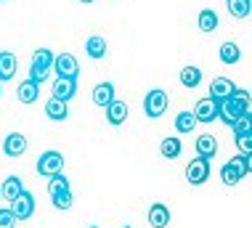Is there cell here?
<instances>
[{"mask_svg":"<svg viewBox=\"0 0 252 228\" xmlns=\"http://www.w3.org/2000/svg\"><path fill=\"white\" fill-rule=\"evenodd\" d=\"M244 114H250V91L236 88V91L220 103V109H218V120L226 122V125L231 128V125H234L239 117H244Z\"/></svg>","mask_w":252,"mask_h":228,"instance_id":"cell-1","label":"cell"},{"mask_svg":"<svg viewBox=\"0 0 252 228\" xmlns=\"http://www.w3.org/2000/svg\"><path fill=\"white\" fill-rule=\"evenodd\" d=\"M61 191H69V178H64V172H56V175L48 178V194H61Z\"/></svg>","mask_w":252,"mask_h":228,"instance_id":"cell-27","label":"cell"},{"mask_svg":"<svg viewBox=\"0 0 252 228\" xmlns=\"http://www.w3.org/2000/svg\"><path fill=\"white\" fill-rule=\"evenodd\" d=\"M226 8H228L231 16L247 19L250 16V0H226Z\"/></svg>","mask_w":252,"mask_h":228,"instance_id":"cell-26","label":"cell"},{"mask_svg":"<svg viewBox=\"0 0 252 228\" xmlns=\"http://www.w3.org/2000/svg\"><path fill=\"white\" fill-rule=\"evenodd\" d=\"M24 191V183H22V178H16V175H11V178H5L3 181V189H0V196L3 199H8V202H13L19 194Z\"/></svg>","mask_w":252,"mask_h":228,"instance_id":"cell-21","label":"cell"},{"mask_svg":"<svg viewBox=\"0 0 252 228\" xmlns=\"http://www.w3.org/2000/svg\"><path fill=\"white\" fill-rule=\"evenodd\" d=\"M0 91H3V88H0Z\"/></svg>","mask_w":252,"mask_h":228,"instance_id":"cell-38","label":"cell"},{"mask_svg":"<svg viewBox=\"0 0 252 228\" xmlns=\"http://www.w3.org/2000/svg\"><path fill=\"white\" fill-rule=\"evenodd\" d=\"M37 96H40V85L37 82H32L30 77H27L24 82H19V88H16V98L22 101V103H35L37 101Z\"/></svg>","mask_w":252,"mask_h":228,"instance_id":"cell-14","label":"cell"},{"mask_svg":"<svg viewBox=\"0 0 252 228\" xmlns=\"http://www.w3.org/2000/svg\"><path fill=\"white\" fill-rule=\"evenodd\" d=\"M16 74V56L11 51H0V82H8Z\"/></svg>","mask_w":252,"mask_h":228,"instance_id":"cell-17","label":"cell"},{"mask_svg":"<svg viewBox=\"0 0 252 228\" xmlns=\"http://www.w3.org/2000/svg\"><path fill=\"white\" fill-rule=\"evenodd\" d=\"M234 91H236V85L228 77H215L213 82H210V96L207 98H213L215 103H223Z\"/></svg>","mask_w":252,"mask_h":228,"instance_id":"cell-9","label":"cell"},{"mask_svg":"<svg viewBox=\"0 0 252 228\" xmlns=\"http://www.w3.org/2000/svg\"><path fill=\"white\" fill-rule=\"evenodd\" d=\"M149 226H152V228H167L170 226V210H167V204L157 202V204L149 207Z\"/></svg>","mask_w":252,"mask_h":228,"instance_id":"cell-13","label":"cell"},{"mask_svg":"<svg viewBox=\"0 0 252 228\" xmlns=\"http://www.w3.org/2000/svg\"><path fill=\"white\" fill-rule=\"evenodd\" d=\"M0 228H16V215L8 210H0Z\"/></svg>","mask_w":252,"mask_h":228,"instance_id":"cell-33","label":"cell"},{"mask_svg":"<svg viewBox=\"0 0 252 228\" xmlns=\"http://www.w3.org/2000/svg\"><path fill=\"white\" fill-rule=\"evenodd\" d=\"M80 3H85V5H91V3H96V0H80Z\"/></svg>","mask_w":252,"mask_h":228,"instance_id":"cell-34","label":"cell"},{"mask_svg":"<svg viewBox=\"0 0 252 228\" xmlns=\"http://www.w3.org/2000/svg\"><path fill=\"white\" fill-rule=\"evenodd\" d=\"M125 228H133V226H125Z\"/></svg>","mask_w":252,"mask_h":228,"instance_id":"cell-36","label":"cell"},{"mask_svg":"<svg viewBox=\"0 0 252 228\" xmlns=\"http://www.w3.org/2000/svg\"><path fill=\"white\" fill-rule=\"evenodd\" d=\"M218 109H220V103H215L213 98H199L191 114L196 117V122H213L218 117Z\"/></svg>","mask_w":252,"mask_h":228,"instance_id":"cell-10","label":"cell"},{"mask_svg":"<svg viewBox=\"0 0 252 228\" xmlns=\"http://www.w3.org/2000/svg\"><path fill=\"white\" fill-rule=\"evenodd\" d=\"M3 151H5V157H22L27 151V138L22 133H8L3 141Z\"/></svg>","mask_w":252,"mask_h":228,"instance_id":"cell-12","label":"cell"},{"mask_svg":"<svg viewBox=\"0 0 252 228\" xmlns=\"http://www.w3.org/2000/svg\"><path fill=\"white\" fill-rule=\"evenodd\" d=\"M53 72H56L59 77H72V80H77L80 64H77V59H74L72 53H59V56H53Z\"/></svg>","mask_w":252,"mask_h":228,"instance_id":"cell-6","label":"cell"},{"mask_svg":"<svg viewBox=\"0 0 252 228\" xmlns=\"http://www.w3.org/2000/svg\"><path fill=\"white\" fill-rule=\"evenodd\" d=\"M91 228H98V226H91Z\"/></svg>","mask_w":252,"mask_h":228,"instance_id":"cell-35","label":"cell"},{"mask_svg":"<svg viewBox=\"0 0 252 228\" xmlns=\"http://www.w3.org/2000/svg\"><path fill=\"white\" fill-rule=\"evenodd\" d=\"M181 85L194 91V88L202 85V69L199 66H183L181 69Z\"/></svg>","mask_w":252,"mask_h":228,"instance_id":"cell-20","label":"cell"},{"mask_svg":"<svg viewBox=\"0 0 252 228\" xmlns=\"http://www.w3.org/2000/svg\"><path fill=\"white\" fill-rule=\"evenodd\" d=\"M250 157L252 154H239V157H234V160H228V164L239 172L242 178H247L250 175Z\"/></svg>","mask_w":252,"mask_h":228,"instance_id":"cell-28","label":"cell"},{"mask_svg":"<svg viewBox=\"0 0 252 228\" xmlns=\"http://www.w3.org/2000/svg\"><path fill=\"white\" fill-rule=\"evenodd\" d=\"M11 212L16 215V220H30L35 215V196H32L30 191H22V194L11 202Z\"/></svg>","mask_w":252,"mask_h":228,"instance_id":"cell-7","label":"cell"},{"mask_svg":"<svg viewBox=\"0 0 252 228\" xmlns=\"http://www.w3.org/2000/svg\"><path fill=\"white\" fill-rule=\"evenodd\" d=\"M207 178H210V160H204V157H194V160L186 164V181L191 186H202Z\"/></svg>","mask_w":252,"mask_h":228,"instance_id":"cell-5","label":"cell"},{"mask_svg":"<svg viewBox=\"0 0 252 228\" xmlns=\"http://www.w3.org/2000/svg\"><path fill=\"white\" fill-rule=\"evenodd\" d=\"M74 96H77V80H72V77H56V82H53V98L69 103Z\"/></svg>","mask_w":252,"mask_h":228,"instance_id":"cell-8","label":"cell"},{"mask_svg":"<svg viewBox=\"0 0 252 228\" xmlns=\"http://www.w3.org/2000/svg\"><path fill=\"white\" fill-rule=\"evenodd\" d=\"M144 112L149 120H157V117H162L167 112V93L162 88H154V91H149L144 96Z\"/></svg>","mask_w":252,"mask_h":228,"instance_id":"cell-4","label":"cell"},{"mask_svg":"<svg viewBox=\"0 0 252 228\" xmlns=\"http://www.w3.org/2000/svg\"><path fill=\"white\" fill-rule=\"evenodd\" d=\"M53 207L56 210H72V204H74V199H72V189L69 191H61V194H53Z\"/></svg>","mask_w":252,"mask_h":228,"instance_id":"cell-29","label":"cell"},{"mask_svg":"<svg viewBox=\"0 0 252 228\" xmlns=\"http://www.w3.org/2000/svg\"><path fill=\"white\" fill-rule=\"evenodd\" d=\"M53 72V51L48 48H37L35 53H32V64H30V80L32 82H45L48 80V74Z\"/></svg>","mask_w":252,"mask_h":228,"instance_id":"cell-2","label":"cell"},{"mask_svg":"<svg viewBox=\"0 0 252 228\" xmlns=\"http://www.w3.org/2000/svg\"><path fill=\"white\" fill-rule=\"evenodd\" d=\"M0 3H5V0H0Z\"/></svg>","mask_w":252,"mask_h":228,"instance_id":"cell-37","label":"cell"},{"mask_svg":"<svg viewBox=\"0 0 252 228\" xmlns=\"http://www.w3.org/2000/svg\"><path fill=\"white\" fill-rule=\"evenodd\" d=\"M220 181L226 183V186H236V183L242 181V175H239V172H236L234 167H231L228 162H226V164H223V167H220Z\"/></svg>","mask_w":252,"mask_h":228,"instance_id":"cell-30","label":"cell"},{"mask_svg":"<svg viewBox=\"0 0 252 228\" xmlns=\"http://www.w3.org/2000/svg\"><path fill=\"white\" fill-rule=\"evenodd\" d=\"M45 114H48V120H53V122H64L66 117H69V106H66L64 101H59V98H48V103H45Z\"/></svg>","mask_w":252,"mask_h":228,"instance_id":"cell-18","label":"cell"},{"mask_svg":"<svg viewBox=\"0 0 252 228\" xmlns=\"http://www.w3.org/2000/svg\"><path fill=\"white\" fill-rule=\"evenodd\" d=\"M194 128H196V117H194L191 112H181V114H175V130H178L181 135L194 133Z\"/></svg>","mask_w":252,"mask_h":228,"instance_id":"cell-25","label":"cell"},{"mask_svg":"<svg viewBox=\"0 0 252 228\" xmlns=\"http://www.w3.org/2000/svg\"><path fill=\"white\" fill-rule=\"evenodd\" d=\"M231 128H234V138H236V135H247V133H252V117H250V114L239 117V120H236Z\"/></svg>","mask_w":252,"mask_h":228,"instance_id":"cell-31","label":"cell"},{"mask_svg":"<svg viewBox=\"0 0 252 228\" xmlns=\"http://www.w3.org/2000/svg\"><path fill=\"white\" fill-rule=\"evenodd\" d=\"M234 141H236V146H239L242 154H252V133H247V135H236Z\"/></svg>","mask_w":252,"mask_h":228,"instance_id":"cell-32","label":"cell"},{"mask_svg":"<svg viewBox=\"0 0 252 228\" xmlns=\"http://www.w3.org/2000/svg\"><path fill=\"white\" fill-rule=\"evenodd\" d=\"M194 146H196V157H204V160H213L218 154V141H215V135H210V133L196 138Z\"/></svg>","mask_w":252,"mask_h":228,"instance_id":"cell-15","label":"cell"},{"mask_svg":"<svg viewBox=\"0 0 252 228\" xmlns=\"http://www.w3.org/2000/svg\"><path fill=\"white\" fill-rule=\"evenodd\" d=\"M112 101H114V85H112V82H98V85L93 88V103L104 109Z\"/></svg>","mask_w":252,"mask_h":228,"instance_id":"cell-16","label":"cell"},{"mask_svg":"<svg viewBox=\"0 0 252 228\" xmlns=\"http://www.w3.org/2000/svg\"><path fill=\"white\" fill-rule=\"evenodd\" d=\"M104 112H106V122H109V125L117 128V125H122V122L127 120V103L114 98L109 106H104Z\"/></svg>","mask_w":252,"mask_h":228,"instance_id":"cell-11","label":"cell"},{"mask_svg":"<svg viewBox=\"0 0 252 228\" xmlns=\"http://www.w3.org/2000/svg\"><path fill=\"white\" fill-rule=\"evenodd\" d=\"M196 24H199L202 32H215L218 30V13L213 8H202L199 11V19H196Z\"/></svg>","mask_w":252,"mask_h":228,"instance_id":"cell-23","label":"cell"},{"mask_svg":"<svg viewBox=\"0 0 252 228\" xmlns=\"http://www.w3.org/2000/svg\"><path fill=\"white\" fill-rule=\"evenodd\" d=\"M85 53L91 59H104L106 56V40L101 34H93V37L85 40Z\"/></svg>","mask_w":252,"mask_h":228,"instance_id":"cell-22","label":"cell"},{"mask_svg":"<svg viewBox=\"0 0 252 228\" xmlns=\"http://www.w3.org/2000/svg\"><path fill=\"white\" fill-rule=\"evenodd\" d=\"M35 170H37L43 178L56 175V172L64 170V154H61V151H56V149H53V151H43V154L37 157Z\"/></svg>","mask_w":252,"mask_h":228,"instance_id":"cell-3","label":"cell"},{"mask_svg":"<svg viewBox=\"0 0 252 228\" xmlns=\"http://www.w3.org/2000/svg\"><path fill=\"white\" fill-rule=\"evenodd\" d=\"M181 151H183V143H181L178 135H167L165 141L159 143V154L165 157V160H175V157H181Z\"/></svg>","mask_w":252,"mask_h":228,"instance_id":"cell-19","label":"cell"},{"mask_svg":"<svg viewBox=\"0 0 252 228\" xmlns=\"http://www.w3.org/2000/svg\"><path fill=\"white\" fill-rule=\"evenodd\" d=\"M218 56H220V61L223 64H236V61L242 59V51H239V45L236 43H223L220 45V51H218Z\"/></svg>","mask_w":252,"mask_h":228,"instance_id":"cell-24","label":"cell"}]
</instances>
